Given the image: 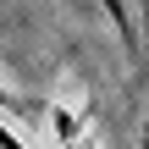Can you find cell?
<instances>
[{
	"instance_id": "cell-1",
	"label": "cell",
	"mask_w": 149,
	"mask_h": 149,
	"mask_svg": "<svg viewBox=\"0 0 149 149\" xmlns=\"http://www.w3.org/2000/svg\"><path fill=\"white\" fill-rule=\"evenodd\" d=\"M0 149H28V144H22V138H17V133H11L6 122H0Z\"/></svg>"
}]
</instances>
